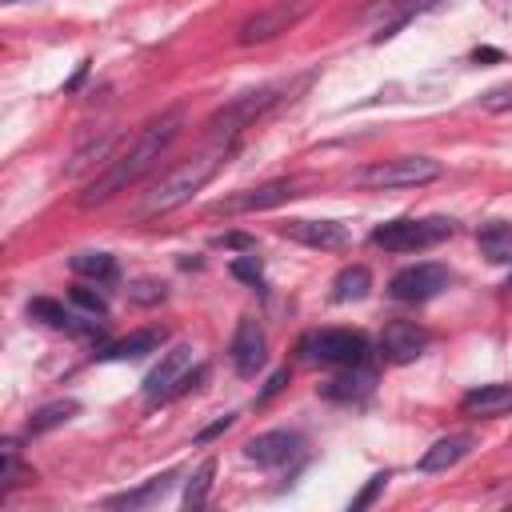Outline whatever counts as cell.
I'll return each instance as SVG.
<instances>
[{"label":"cell","mask_w":512,"mask_h":512,"mask_svg":"<svg viewBox=\"0 0 512 512\" xmlns=\"http://www.w3.org/2000/svg\"><path fill=\"white\" fill-rule=\"evenodd\" d=\"M180 128H184V112L180 108H168V112L152 116L144 128H136V136L124 148H116L104 160V168L88 180V188L80 192V208H96V204L112 200L116 192H124L128 184H136L144 172H152V164L168 152V144L176 140Z\"/></svg>","instance_id":"1"},{"label":"cell","mask_w":512,"mask_h":512,"mask_svg":"<svg viewBox=\"0 0 512 512\" xmlns=\"http://www.w3.org/2000/svg\"><path fill=\"white\" fill-rule=\"evenodd\" d=\"M232 148H236V140H212L204 152H196V156L180 160L176 168H168L160 180L148 184V192H144L140 204H136V216H140V220H152V216H164V212L188 204V200L224 168V160L232 156Z\"/></svg>","instance_id":"2"},{"label":"cell","mask_w":512,"mask_h":512,"mask_svg":"<svg viewBox=\"0 0 512 512\" xmlns=\"http://www.w3.org/2000/svg\"><path fill=\"white\" fill-rule=\"evenodd\" d=\"M440 160L432 156H396V160H376L368 168H360L352 176L356 188H372V192H388V188H420L440 180Z\"/></svg>","instance_id":"3"},{"label":"cell","mask_w":512,"mask_h":512,"mask_svg":"<svg viewBox=\"0 0 512 512\" xmlns=\"http://www.w3.org/2000/svg\"><path fill=\"white\" fill-rule=\"evenodd\" d=\"M284 92H292V84H264V88H252V92L228 100V104L208 120L212 136H216V140H236V132H244L256 116H264L268 108H276V104L284 100Z\"/></svg>","instance_id":"4"},{"label":"cell","mask_w":512,"mask_h":512,"mask_svg":"<svg viewBox=\"0 0 512 512\" xmlns=\"http://www.w3.org/2000/svg\"><path fill=\"white\" fill-rule=\"evenodd\" d=\"M452 228H456V224H452L448 216H424V220L404 216V220L380 224V228L372 232V244L384 248V252H416V248H432V244L448 240Z\"/></svg>","instance_id":"5"},{"label":"cell","mask_w":512,"mask_h":512,"mask_svg":"<svg viewBox=\"0 0 512 512\" xmlns=\"http://www.w3.org/2000/svg\"><path fill=\"white\" fill-rule=\"evenodd\" d=\"M188 368H192V348H188V344H176V348L164 352V360L148 372L144 396H148V400H172V396L196 388V380L204 376V368H196V372H188Z\"/></svg>","instance_id":"6"},{"label":"cell","mask_w":512,"mask_h":512,"mask_svg":"<svg viewBox=\"0 0 512 512\" xmlns=\"http://www.w3.org/2000/svg\"><path fill=\"white\" fill-rule=\"evenodd\" d=\"M300 348H304L308 360L336 364V368H352V364L368 360V340L360 332H352V328H324V332L308 336Z\"/></svg>","instance_id":"7"},{"label":"cell","mask_w":512,"mask_h":512,"mask_svg":"<svg viewBox=\"0 0 512 512\" xmlns=\"http://www.w3.org/2000/svg\"><path fill=\"white\" fill-rule=\"evenodd\" d=\"M308 8H312V0H276L272 8H260L256 16H248V20L240 24V44L276 40L280 32H288L292 24H300Z\"/></svg>","instance_id":"8"},{"label":"cell","mask_w":512,"mask_h":512,"mask_svg":"<svg viewBox=\"0 0 512 512\" xmlns=\"http://www.w3.org/2000/svg\"><path fill=\"white\" fill-rule=\"evenodd\" d=\"M440 288H448V268L444 264H412V268H400L392 276L388 296L400 300V304H424Z\"/></svg>","instance_id":"9"},{"label":"cell","mask_w":512,"mask_h":512,"mask_svg":"<svg viewBox=\"0 0 512 512\" xmlns=\"http://www.w3.org/2000/svg\"><path fill=\"white\" fill-rule=\"evenodd\" d=\"M376 348H380V356L388 364H408L428 348V332L416 320H388L380 340H376Z\"/></svg>","instance_id":"10"},{"label":"cell","mask_w":512,"mask_h":512,"mask_svg":"<svg viewBox=\"0 0 512 512\" xmlns=\"http://www.w3.org/2000/svg\"><path fill=\"white\" fill-rule=\"evenodd\" d=\"M232 368L240 372V376H256L260 368H264V360H268V340H264V328L252 320V316H244L240 324H236V336H232Z\"/></svg>","instance_id":"11"},{"label":"cell","mask_w":512,"mask_h":512,"mask_svg":"<svg viewBox=\"0 0 512 512\" xmlns=\"http://www.w3.org/2000/svg\"><path fill=\"white\" fill-rule=\"evenodd\" d=\"M292 196H296V184H292V180H268V184H260V188L236 192V196H228V200H216L212 212H228V216H236V212H260V208H276V204H284V200H292Z\"/></svg>","instance_id":"12"},{"label":"cell","mask_w":512,"mask_h":512,"mask_svg":"<svg viewBox=\"0 0 512 512\" xmlns=\"http://www.w3.org/2000/svg\"><path fill=\"white\" fill-rule=\"evenodd\" d=\"M280 236L308 244V248H324V252H336L348 244V228L340 220H288L280 224Z\"/></svg>","instance_id":"13"},{"label":"cell","mask_w":512,"mask_h":512,"mask_svg":"<svg viewBox=\"0 0 512 512\" xmlns=\"http://www.w3.org/2000/svg\"><path fill=\"white\" fill-rule=\"evenodd\" d=\"M296 452H300V436H296V432H284V428L260 432V436H252V440L244 444V456H248L252 464H260V468H276V464H284V460L296 456Z\"/></svg>","instance_id":"14"},{"label":"cell","mask_w":512,"mask_h":512,"mask_svg":"<svg viewBox=\"0 0 512 512\" xmlns=\"http://www.w3.org/2000/svg\"><path fill=\"white\" fill-rule=\"evenodd\" d=\"M460 412L464 416H504V412H512V384H480V388L464 392Z\"/></svg>","instance_id":"15"},{"label":"cell","mask_w":512,"mask_h":512,"mask_svg":"<svg viewBox=\"0 0 512 512\" xmlns=\"http://www.w3.org/2000/svg\"><path fill=\"white\" fill-rule=\"evenodd\" d=\"M468 452H472V436H468V432L440 436V440L420 456V472H448V468L460 464Z\"/></svg>","instance_id":"16"},{"label":"cell","mask_w":512,"mask_h":512,"mask_svg":"<svg viewBox=\"0 0 512 512\" xmlns=\"http://www.w3.org/2000/svg\"><path fill=\"white\" fill-rule=\"evenodd\" d=\"M320 392H324L328 400H344V404L364 400V396L372 392V372H368L364 364H352V368H344L340 376H332L328 384H320Z\"/></svg>","instance_id":"17"},{"label":"cell","mask_w":512,"mask_h":512,"mask_svg":"<svg viewBox=\"0 0 512 512\" xmlns=\"http://www.w3.org/2000/svg\"><path fill=\"white\" fill-rule=\"evenodd\" d=\"M368 288H372V272H368L364 264H348V268H340L336 280H332V300H336V304H352V300H364Z\"/></svg>","instance_id":"18"},{"label":"cell","mask_w":512,"mask_h":512,"mask_svg":"<svg viewBox=\"0 0 512 512\" xmlns=\"http://www.w3.org/2000/svg\"><path fill=\"white\" fill-rule=\"evenodd\" d=\"M476 244H480V252H484L492 264H512V224H504V220L484 224V228L476 232Z\"/></svg>","instance_id":"19"},{"label":"cell","mask_w":512,"mask_h":512,"mask_svg":"<svg viewBox=\"0 0 512 512\" xmlns=\"http://www.w3.org/2000/svg\"><path fill=\"white\" fill-rule=\"evenodd\" d=\"M160 340H164V332H156V328H140V332H132V336L108 344L100 356H104V360H136V356H144V352H156Z\"/></svg>","instance_id":"20"},{"label":"cell","mask_w":512,"mask_h":512,"mask_svg":"<svg viewBox=\"0 0 512 512\" xmlns=\"http://www.w3.org/2000/svg\"><path fill=\"white\" fill-rule=\"evenodd\" d=\"M172 472H164V476H152L148 484H140V488H132V492H120V496H108V508H144V504H152L156 496H164L168 488H172Z\"/></svg>","instance_id":"21"},{"label":"cell","mask_w":512,"mask_h":512,"mask_svg":"<svg viewBox=\"0 0 512 512\" xmlns=\"http://www.w3.org/2000/svg\"><path fill=\"white\" fill-rule=\"evenodd\" d=\"M76 412H80L76 400H52V404H44V408H36V412L28 416V436H40V432H48V428H60V424L72 420Z\"/></svg>","instance_id":"22"},{"label":"cell","mask_w":512,"mask_h":512,"mask_svg":"<svg viewBox=\"0 0 512 512\" xmlns=\"http://www.w3.org/2000/svg\"><path fill=\"white\" fill-rule=\"evenodd\" d=\"M72 272L88 276V280H116V256H108V252H76L72 256Z\"/></svg>","instance_id":"23"},{"label":"cell","mask_w":512,"mask_h":512,"mask_svg":"<svg viewBox=\"0 0 512 512\" xmlns=\"http://www.w3.org/2000/svg\"><path fill=\"white\" fill-rule=\"evenodd\" d=\"M28 316H32V320H44L48 328H80V324L64 312V304H56V300H48V296H36V300L28 304Z\"/></svg>","instance_id":"24"},{"label":"cell","mask_w":512,"mask_h":512,"mask_svg":"<svg viewBox=\"0 0 512 512\" xmlns=\"http://www.w3.org/2000/svg\"><path fill=\"white\" fill-rule=\"evenodd\" d=\"M212 476H216V464H212V460H204V464L192 472L188 488H184V508H204L208 488H212Z\"/></svg>","instance_id":"25"},{"label":"cell","mask_w":512,"mask_h":512,"mask_svg":"<svg viewBox=\"0 0 512 512\" xmlns=\"http://www.w3.org/2000/svg\"><path fill=\"white\" fill-rule=\"evenodd\" d=\"M16 484H24V468H20V448H16V440H4V492H12Z\"/></svg>","instance_id":"26"},{"label":"cell","mask_w":512,"mask_h":512,"mask_svg":"<svg viewBox=\"0 0 512 512\" xmlns=\"http://www.w3.org/2000/svg\"><path fill=\"white\" fill-rule=\"evenodd\" d=\"M480 108H484V112H512V80L488 88V92L480 96Z\"/></svg>","instance_id":"27"},{"label":"cell","mask_w":512,"mask_h":512,"mask_svg":"<svg viewBox=\"0 0 512 512\" xmlns=\"http://www.w3.org/2000/svg\"><path fill=\"white\" fill-rule=\"evenodd\" d=\"M72 304H80L88 316H108V304H104V296L100 292H92V288H72Z\"/></svg>","instance_id":"28"},{"label":"cell","mask_w":512,"mask_h":512,"mask_svg":"<svg viewBox=\"0 0 512 512\" xmlns=\"http://www.w3.org/2000/svg\"><path fill=\"white\" fill-rule=\"evenodd\" d=\"M128 296L140 300V304H156V300H164V284H156V280H136V284L128 288Z\"/></svg>","instance_id":"29"},{"label":"cell","mask_w":512,"mask_h":512,"mask_svg":"<svg viewBox=\"0 0 512 512\" xmlns=\"http://www.w3.org/2000/svg\"><path fill=\"white\" fill-rule=\"evenodd\" d=\"M232 276L236 280H248V284H260V260L256 256H236L232 260Z\"/></svg>","instance_id":"30"},{"label":"cell","mask_w":512,"mask_h":512,"mask_svg":"<svg viewBox=\"0 0 512 512\" xmlns=\"http://www.w3.org/2000/svg\"><path fill=\"white\" fill-rule=\"evenodd\" d=\"M212 244H216V248H240V252H252V248H256V240L244 236V232H224V236H216Z\"/></svg>","instance_id":"31"},{"label":"cell","mask_w":512,"mask_h":512,"mask_svg":"<svg viewBox=\"0 0 512 512\" xmlns=\"http://www.w3.org/2000/svg\"><path fill=\"white\" fill-rule=\"evenodd\" d=\"M384 484H388V476H384V472H380V476H372V480H368V488H364V492L352 500V508H368V504L380 496V488H384Z\"/></svg>","instance_id":"32"},{"label":"cell","mask_w":512,"mask_h":512,"mask_svg":"<svg viewBox=\"0 0 512 512\" xmlns=\"http://www.w3.org/2000/svg\"><path fill=\"white\" fill-rule=\"evenodd\" d=\"M284 384H288V368H280V372H276V376H272V380L264 384V392L256 396V404H268V400H272V396H276V392H280Z\"/></svg>","instance_id":"33"},{"label":"cell","mask_w":512,"mask_h":512,"mask_svg":"<svg viewBox=\"0 0 512 512\" xmlns=\"http://www.w3.org/2000/svg\"><path fill=\"white\" fill-rule=\"evenodd\" d=\"M232 420H236V416H220V420H216V424H208V428H204V432H200V440H212V436H216V432H224V428H228V424H232Z\"/></svg>","instance_id":"34"},{"label":"cell","mask_w":512,"mask_h":512,"mask_svg":"<svg viewBox=\"0 0 512 512\" xmlns=\"http://www.w3.org/2000/svg\"><path fill=\"white\" fill-rule=\"evenodd\" d=\"M472 60H476V64H480V60H500V52H496V48H476Z\"/></svg>","instance_id":"35"},{"label":"cell","mask_w":512,"mask_h":512,"mask_svg":"<svg viewBox=\"0 0 512 512\" xmlns=\"http://www.w3.org/2000/svg\"><path fill=\"white\" fill-rule=\"evenodd\" d=\"M8 4H12V0H8Z\"/></svg>","instance_id":"36"}]
</instances>
